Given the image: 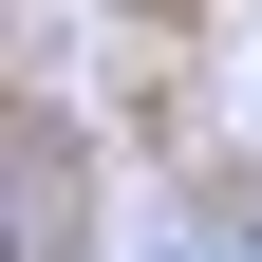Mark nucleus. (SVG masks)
<instances>
[]
</instances>
